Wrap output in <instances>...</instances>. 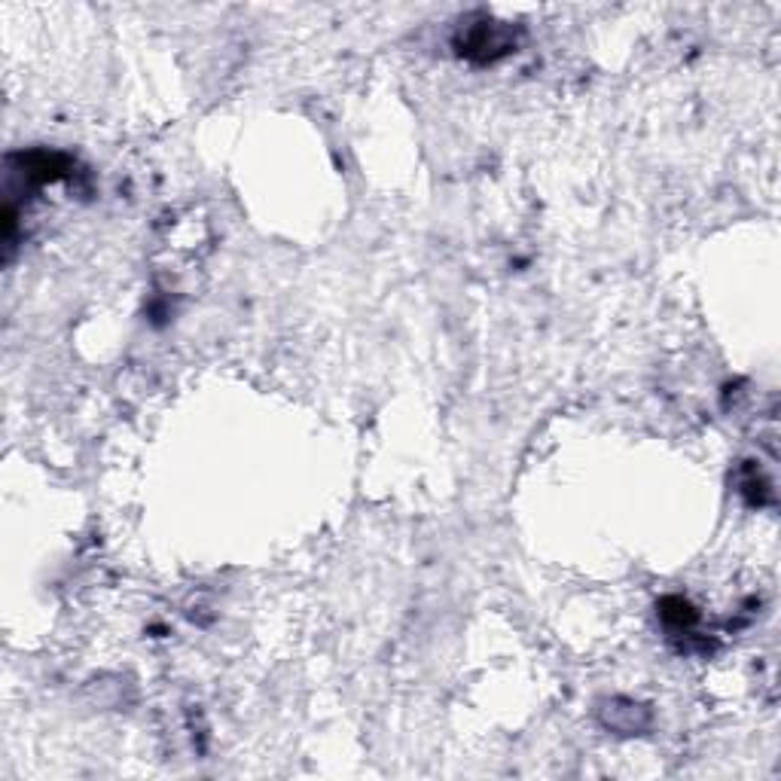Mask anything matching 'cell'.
Here are the masks:
<instances>
[{
	"instance_id": "1",
	"label": "cell",
	"mask_w": 781,
	"mask_h": 781,
	"mask_svg": "<svg viewBox=\"0 0 781 781\" xmlns=\"http://www.w3.org/2000/svg\"><path fill=\"white\" fill-rule=\"evenodd\" d=\"M660 617H662V623H666L668 629H675V632H687V629L696 626L699 613H696V607L690 605V601H683V598H666V601H662Z\"/></svg>"
}]
</instances>
